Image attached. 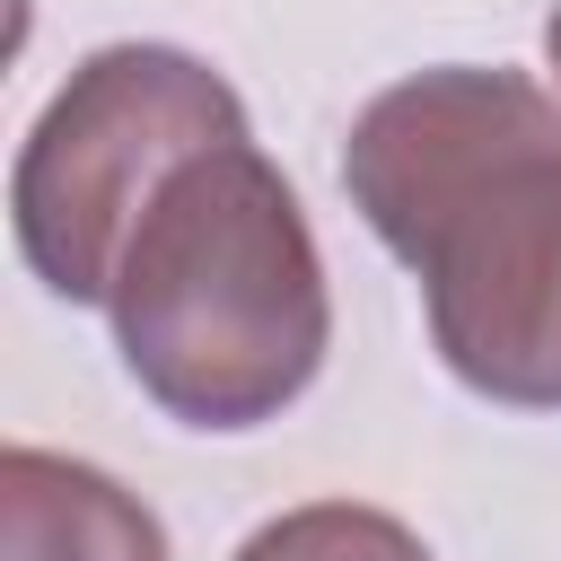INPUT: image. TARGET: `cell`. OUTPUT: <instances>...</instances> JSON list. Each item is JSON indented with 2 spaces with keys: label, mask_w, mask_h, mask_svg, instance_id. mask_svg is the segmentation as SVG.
I'll return each mask as SVG.
<instances>
[{
  "label": "cell",
  "mask_w": 561,
  "mask_h": 561,
  "mask_svg": "<svg viewBox=\"0 0 561 561\" xmlns=\"http://www.w3.org/2000/svg\"><path fill=\"white\" fill-rule=\"evenodd\" d=\"M342 193L421 280L447 377L561 412V88L500 61L412 70L351 114Z\"/></svg>",
  "instance_id": "1"
},
{
  "label": "cell",
  "mask_w": 561,
  "mask_h": 561,
  "mask_svg": "<svg viewBox=\"0 0 561 561\" xmlns=\"http://www.w3.org/2000/svg\"><path fill=\"white\" fill-rule=\"evenodd\" d=\"M105 316L131 386L184 430H263L316 386L333 289L298 184L254 131L193 149L149 193Z\"/></svg>",
  "instance_id": "2"
},
{
  "label": "cell",
  "mask_w": 561,
  "mask_h": 561,
  "mask_svg": "<svg viewBox=\"0 0 561 561\" xmlns=\"http://www.w3.org/2000/svg\"><path fill=\"white\" fill-rule=\"evenodd\" d=\"M210 140H245V96L202 53L184 44L88 53L26 123L9 167V237L26 272L70 307H105L149 193Z\"/></svg>",
  "instance_id": "3"
},
{
  "label": "cell",
  "mask_w": 561,
  "mask_h": 561,
  "mask_svg": "<svg viewBox=\"0 0 561 561\" xmlns=\"http://www.w3.org/2000/svg\"><path fill=\"white\" fill-rule=\"evenodd\" d=\"M0 561H167V526L105 465L18 438L0 456Z\"/></svg>",
  "instance_id": "4"
},
{
  "label": "cell",
  "mask_w": 561,
  "mask_h": 561,
  "mask_svg": "<svg viewBox=\"0 0 561 561\" xmlns=\"http://www.w3.org/2000/svg\"><path fill=\"white\" fill-rule=\"evenodd\" d=\"M228 561H430V543H421L394 508H368V500H307V508L263 517Z\"/></svg>",
  "instance_id": "5"
},
{
  "label": "cell",
  "mask_w": 561,
  "mask_h": 561,
  "mask_svg": "<svg viewBox=\"0 0 561 561\" xmlns=\"http://www.w3.org/2000/svg\"><path fill=\"white\" fill-rule=\"evenodd\" d=\"M543 61H552V88H561V0H552V18H543Z\"/></svg>",
  "instance_id": "6"
}]
</instances>
